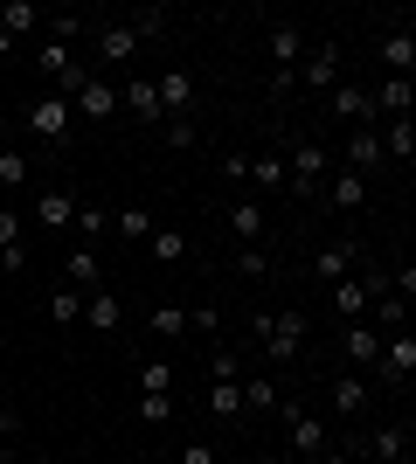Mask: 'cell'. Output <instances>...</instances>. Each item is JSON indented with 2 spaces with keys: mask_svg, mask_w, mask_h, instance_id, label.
<instances>
[{
  "mask_svg": "<svg viewBox=\"0 0 416 464\" xmlns=\"http://www.w3.org/2000/svg\"><path fill=\"white\" fill-rule=\"evenodd\" d=\"M180 464H216V450L208 444H180Z\"/></svg>",
  "mask_w": 416,
  "mask_h": 464,
  "instance_id": "obj_47",
  "label": "cell"
},
{
  "mask_svg": "<svg viewBox=\"0 0 416 464\" xmlns=\"http://www.w3.org/2000/svg\"><path fill=\"white\" fill-rule=\"evenodd\" d=\"M243 409H277V388L264 382V374H257V382H243Z\"/></svg>",
  "mask_w": 416,
  "mask_h": 464,
  "instance_id": "obj_38",
  "label": "cell"
},
{
  "mask_svg": "<svg viewBox=\"0 0 416 464\" xmlns=\"http://www.w3.org/2000/svg\"><path fill=\"white\" fill-rule=\"evenodd\" d=\"M208 382H237V353H208Z\"/></svg>",
  "mask_w": 416,
  "mask_h": 464,
  "instance_id": "obj_42",
  "label": "cell"
},
{
  "mask_svg": "<svg viewBox=\"0 0 416 464\" xmlns=\"http://www.w3.org/2000/svg\"><path fill=\"white\" fill-rule=\"evenodd\" d=\"M292 416V450L298 458H326V416H313V409H285Z\"/></svg>",
  "mask_w": 416,
  "mask_h": 464,
  "instance_id": "obj_7",
  "label": "cell"
},
{
  "mask_svg": "<svg viewBox=\"0 0 416 464\" xmlns=\"http://www.w3.org/2000/svg\"><path fill=\"white\" fill-rule=\"evenodd\" d=\"M368 167H382V139H375V125H368V132H347V174L368 180Z\"/></svg>",
  "mask_w": 416,
  "mask_h": 464,
  "instance_id": "obj_16",
  "label": "cell"
},
{
  "mask_svg": "<svg viewBox=\"0 0 416 464\" xmlns=\"http://www.w3.org/2000/svg\"><path fill=\"white\" fill-rule=\"evenodd\" d=\"M285 180H292V194H319V180H326V153H319L313 139H305V146H292V167H285Z\"/></svg>",
  "mask_w": 416,
  "mask_h": 464,
  "instance_id": "obj_6",
  "label": "cell"
},
{
  "mask_svg": "<svg viewBox=\"0 0 416 464\" xmlns=\"http://www.w3.org/2000/svg\"><path fill=\"white\" fill-rule=\"evenodd\" d=\"M119 97H125V111H132V118L160 125V91H153V77H119Z\"/></svg>",
  "mask_w": 416,
  "mask_h": 464,
  "instance_id": "obj_13",
  "label": "cell"
},
{
  "mask_svg": "<svg viewBox=\"0 0 416 464\" xmlns=\"http://www.w3.org/2000/svg\"><path fill=\"white\" fill-rule=\"evenodd\" d=\"M139 395H174V361H146L139 368Z\"/></svg>",
  "mask_w": 416,
  "mask_h": 464,
  "instance_id": "obj_28",
  "label": "cell"
},
{
  "mask_svg": "<svg viewBox=\"0 0 416 464\" xmlns=\"http://www.w3.org/2000/svg\"><path fill=\"white\" fill-rule=\"evenodd\" d=\"M83 326H91V333H119L125 305H119V298H104V291H83Z\"/></svg>",
  "mask_w": 416,
  "mask_h": 464,
  "instance_id": "obj_14",
  "label": "cell"
},
{
  "mask_svg": "<svg viewBox=\"0 0 416 464\" xmlns=\"http://www.w3.org/2000/svg\"><path fill=\"white\" fill-rule=\"evenodd\" d=\"M160 28H167V14H160V7H146V14H132V35H139V42H153Z\"/></svg>",
  "mask_w": 416,
  "mask_h": 464,
  "instance_id": "obj_40",
  "label": "cell"
},
{
  "mask_svg": "<svg viewBox=\"0 0 416 464\" xmlns=\"http://www.w3.org/2000/svg\"><path fill=\"white\" fill-rule=\"evenodd\" d=\"M70 111L91 118V125H98V118H111V111H119V77H83L77 97H70Z\"/></svg>",
  "mask_w": 416,
  "mask_h": 464,
  "instance_id": "obj_3",
  "label": "cell"
},
{
  "mask_svg": "<svg viewBox=\"0 0 416 464\" xmlns=\"http://www.w3.org/2000/svg\"><path fill=\"white\" fill-rule=\"evenodd\" d=\"M188 326H195V333H216V326H222V312H216V305H201V312H188Z\"/></svg>",
  "mask_w": 416,
  "mask_h": 464,
  "instance_id": "obj_44",
  "label": "cell"
},
{
  "mask_svg": "<svg viewBox=\"0 0 416 464\" xmlns=\"http://www.w3.org/2000/svg\"><path fill=\"white\" fill-rule=\"evenodd\" d=\"M368 458H375V464H396V458H410V430H402V423H382L375 437H368Z\"/></svg>",
  "mask_w": 416,
  "mask_h": 464,
  "instance_id": "obj_18",
  "label": "cell"
},
{
  "mask_svg": "<svg viewBox=\"0 0 416 464\" xmlns=\"http://www.w3.org/2000/svg\"><path fill=\"white\" fill-rule=\"evenodd\" d=\"M49 319H56V326H77V319H83V291L63 285L56 298H49Z\"/></svg>",
  "mask_w": 416,
  "mask_h": 464,
  "instance_id": "obj_32",
  "label": "cell"
},
{
  "mask_svg": "<svg viewBox=\"0 0 416 464\" xmlns=\"http://www.w3.org/2000/svg\"><path fill=\"white\" fill-rule=\"evenodd\" d=\"M146 250H153V264H180L188 243H180V229H153V236H146Z\"/></svg>",
  "mask_w": 416,
  "mask_h": 464,
  "instance_id": "obj_30",
  "label": "cell"
},
{
  "mask_svg": "<svg viewBox=\"0 0 416 464\" xmlns=\"http://www.w3.org/2000/svg\"><path fill=\"white\" fill-rule=\"evenodd\" d=\"M70 118H77V111H70V97H56V91L28 104V125H35V132L49 139V146H56V139H70Z\"/></svg>",
  "mask_w": 416,
  "mask_h": 464,
  "instance_id": "obj_4",
  "label": "cell"
},
{
  "mask_svg": "<svg viewBox=\"0 0 416 464\" xmlns=\"http://www.w3.org/2000/svg\"><path fill=\"white\" fill-rule=\"evenodd\" d=\"M174 409H180L174 395H139V409H132V416H139V423H153V430H160V423H174Z\"/></svg>",
  "mask_w": 416,
  "mask_h": 464,
  "instance_id": "obj_31",
  "label": "cell"
},
{
  "mask_svg": "<svg viewBox=\"0 0 416 464\" xmlns=\"http://www.w3.org/2000/svg\"><path fill=\"white\" fill-rule=\"evenodd\" d=\"M326 194H334V208H347V215H354L361 201H368V180H361V174H347V167H340V174H334V188H326Z\"/></svg>",
  "mask_w": 416,
  "mask_h": 464,
  "instance_id": "obj_25",
  "label": "cell"
},
{
  "mask_svg": "<svg viewBox=\"0 0 416 464\" xmlns=\"http://www.w3.org/2000/svg\"><path fill=\"white\" fill-rule=\"evenodd\" d=\"M375 353H382V333L361 319V326H347V361L354 368H375Z\"/></svg>",
  "mask_w": 416,
  "mask_h": 464,
  "instance_id": "obj_22",
  "label": "cell"
},
{
  "mask_svg": "<svg viewBox=\"0 0 416 464\" xmlns=\"http://www.w3.org/2000/svg\"><path fill=\"white\" fill-rule=\"evenodd\" d=\"M375 97V111H389V118H410V97H416V83L410 77H382V91H368Z\"/></svg>",
  "mask_w": 416,
  "mask_h": 464,
  "instance_id": "obj_19",
  "label": "cell"
},
{
  "mask_svg": "<svg viewBox=\"0 0 416 464\" xmlns=\"http://www.w3.org/2000/svg\"><path fill=\"white\" fill-rule=\"evenodd\" d=\"M0 180H7V188H21V180H28V160H21V153H0Z\"/></svg>",
  "mask_w": 416,
  "mask_h": 464,
  "instance_id": "obj_41",
  "label": "cell"
},
{
  "mask_svg": "<svg viewBox=\"0 0 416 464\" xmlns=\"http://www.w3.org/2000/svg\"><path fill=\"white\" fill-rule=\"evenodd\" d=\"M15 250H28V243H21V222H15V208H0V256H15Z\"/></svg>",
  "mask_w": 416,
  "mask_h": 464,
  "instance_id": "obj_39",
  "label": "cell"
},
{
  "mask_svg": "<svg viewBox=\"0 0 416 464\" xmlns=\"http://www.w3.org/2000/svg\"><path fill=\"white\" fill-rule=\"evenodd\" d=\"M153 229H160V222H153L146 208H125V215H119V236H125V243H146Z\"/></svg>",
  "mask_w": 416,
  "mask_h": 464,
  "instance_id": "obj_33",
  "label": "cell"
},
{
  "mask_svg": "<svg viewBox=\"0 0 416 464\" xmlns=\"http://www.w3.org/2000/svg\"><path fill=\"white\" fill-rule=\"evenodd\" d=\"M0 28L21 42L28 28H42V7H28V0H7V7H0Z\"/></svg>",
  "mask_w": 416,
  "mask_h": 464,
  "instance_id": "obj_26",
  "label": "cell"
},
{
  "mask_svg": "<svg viewBox=\"0 0 416 464\" xmlns=\"http://www.w3.org/2000/svg\"><path fill=\"white\" fill-rule=\"evenodd\" d=\"M0 56H15V35H7V28H0Z\"/></svg>",
  "mask_w": 416,
  "mask_h": 464,
  "instance_id": "obj_48",
  "label": "cell"
},
{
  "mask_svg": "<svg viewBox=\"0 0 416 464\" xmlns=\"http://www.w3.org/2000/svg\"><path fill=\"white\" fill-rule=\"evenodd\" d=\"M208 416L237 423V416H243V382H208Z\"/></svg>",
  "mask_w": 416,
  "mask_h": 464,
  "instance_id": "obj_24",
  "label": "cell"
},
{
  "mask_svg": "<svg viewBox=\"0 0 416 464\" xmlns=\"http://www.w3.org/2000/svg\"><path fill=\"white\" fill-rule=\"evenodd\" d=\"M0 305H7V285H0Z\"/></svg>",
  "mask_w": 416,
  "mask_h": 464,
  "instance_id": "obj_51",
  "label": "cell"
},
{
  "mask_svg": "<svg viewBox=\"0 0 416 464\" xmlns=\"http://www.w3.org/2000/svg\"><path fill=\"white\" fill-rule=\"evenodd\" d=\"M334 409L361 416V409H368V382H361V374H340V382H334Z\"/></svg>",
  "mask_w": 416,
  "mask_h": 464,
  "instance_id": "obj_27",
  "label": "cell"
},
{
  "mask_svg": "<svg viewBox=\"0 0 416 464\" xmlns=\"http://www.w3.org/2000/svg\"><path fill=\"white\" fill-rule=\"evenodd\" d=\"M382 63H389V77H410L416 70V35L410 28H389V35H382Z\"/></svg>",
  "mask_w": 416,
  "mask_h": 464,
  "instance_id": "obj_15",
  "label": "cell"
},
{
  "mask_svg": "<svg viewBox=\"0 0 416 464\" xmlns=\"http://www.w3.org/2000/svg\"><path fill=\"white\" fill-rule=\"evenodd\" d=\"M153 333L160 340H180V333H188V312L180 305H153Z\"/></svg>",
  "mask_w": 416,
  "mask_h": 464,
  "instance_id": "obj_34",
  "label": "cell"
},
{
  "mask_svg": "<svg viewBox=\"0 0 416 464\" xmlns=\"http://www.w3.org/2000/svg\"><path fill=\"white\" fill-rule=\"evenodd\" d=\"M237 271H243V277H264V271H271V250H264V243H250V250H237Z\"/></svg>",
  "mask_w": 416,
  "mask_h": 464,
  "instance_id": "obj_37",
  "label": "cell"
},
{
  "mask_svg": "<svg viewBox=\"0 0 416 464\" xmlns=\"http://www.w3.org/2000/svg\"><path fill=\"white\" fill-rule=\"evenodd\" d=\"M313 271H319V277H326V285H340V277L354 271V243H326V250H319V256H313Z\"/></svg>",
  "mask_w": 416,
  "mask_h": 464,
  "instance_id": "obj_21",
  "label": "cell"
},
{
  "mask_svg": "<svg viewBox=\"0 0 416 464\" xmlns=\"http://www.w3.org/2000/svg\"><path fill=\"white\" fill-rule=\"evenodd\" d=\"M340 464H375V458H368V450H354V458H340Z\"/></svg>",
  "mask_w": 416,
  "mask_h": 464,
  "instance_id": "obj_49",
  "label": "cell"
},
{
  "mask_svg": "<svg viewBox=\"0 0 416 464\" xmlns=\"http://www.w3.org/2000/svg\"><path fill=\"white\" fill-rule=\"evenodd\" d=\"M250 180H257V188H285V160H277V153L250 160Z\"/></svg>",
  "mask_w": 416,
  "mask_h": 464,
  "instance_id": "obj_36",
  "label": "cell"
},
{
  "mask_svg": "<svg viewBox=\"0 0 416 464\" xmlns=\"http://www.w3.org/2000/svg\"><path fill=\"white\" fill-rule=\"evenodd\" d=\"M70 291H98V250H70Z\"/></svg>",
  "mask_w": 416,
  "mask_h": 464,
  "instance_id": "obj_29",
  "label": "cell"
},
{
  "mask_svg": "<svg viewBox=\"0 0 416 464\" xmlns=\"http://www.w3.org/2000/svg\"><path fill=\"white\" fill-rule=\"evenodd\" d=\"M160 139H167V146H174V153H188V146H195V118H167V125H160Z\"/></svg>",
  "mask_w": 416,
  "mask_h": 464,
  "instance_id": "obj_35",
  "label": "cell"
},
{
  "mask_svg": "<svg viewBox=\"0 0 416 464\" xmlns=\"http://www.w3.org/2000/svg\"><path fill=\"white\" fill-rule=\"evenodd\" d=\"M98 49H104V63H132V56H139L132 21H111V28H98Z\"/></svg>",
  "mask_w": 416,
  "mask_h": 464,
  "instance_id": "obj_17",
  "label": "cell"
},
{
  "mask_svg": "<svg viewBox=\"0 0 416 464\" xmlns=\"http://www.w3.org/2000/svg\"><path fill=\"white\" fill-rule=\"evenodd\" d=\"M292 83H305V91H334V83H340V49H334V42H319L313 56L292 70Z\"/></svg>",
  "mask_w": 416,
  "mask_h": 464,
  "instance_id": "obj_5",
  "label": "cell"
},
{
  "mask_svg": "<svg viewBox=\"0 0 416 464\" xmlns=\"http://www.w3.org/2000/svg\"><path fill=\"white\" fill-rule=\"evenodd\" d=\"M35 222H42V229H70V222H77V194L42 188V194H35Z\"/></svg>",
  "mask_w": 416,
  "mask_h": 464,
  "instance_id": "obj_12",
  "label": "cell"
},
{
  "mask_svg": "<svg viewBox=\"0 0 416 464\" xmlns=\"http://www.w3.org/2000/svg\"><path fill=\"white\" fill-rule=\"evenodd\" d=\"M396 298H402V305L416 298V264H402V271H396Z\"/></svg>",
  "mask_w": 416,
  "mask_h": 464,
  "instance_id": "obj_46",
  "label": "cell"
},
{
  "mask_svg": "<svg viewBox=\"0 0 416 464\" xmlns=\"http://www.w3.org/2000/svg\"><path fill=\"white\" fill-rule=\"evenodd\" d=\"M375 374H382V382H389V388H402V382H410V374H416V333H410V326H402V333H382Z\"/></svg>",
  "mask_w": 416,
  "mask_h": 464,
  "instance_id": "obj_2",
  "label": "cell"
},
{
  "mask_svg": "<svg viewBox=\"0 0 416 464\" xmlns=\"http://www.w3.org/2000/svg\"><path fill=\"white\" fill-rule=\"evenodd\" d=\"M271 63H277V77H292L298 63H305V35H298V21H277V28H271Z\"/></svg>",
  "mask_w": 416,
  "mask_h": 464,
  "instance_id": "obj_10",
  "label": "cell"
},
{
  "mask_svg": "<svg viewBox=\"0 0 416 464\" xmlns=\"http://www.w3.org/2000/svg\"><path fill=\"white\" fill-rule=\"evenodd\" d=\"M326 97H334V111L347 118L354 132H368V125H375V97L361 91V83H334V91H326Z\"/></svg>",
  "mask_w": 416,
  "mask_h": 464,
  "instance_id": "obj_9",
  "label": "cell"
},
{
  "mask_svg": "<svg viewBox=\"0 0 416 464\" xmlns=\"http://www.w3.org/2000/svg\"><path fill=\"white\" fill-rule=\"evenodd\" d=\"M0 464H7V437H0Z\"/></svg>",
  "mask_w": 416,
  "mask_h": 464,
  "instance_id": "obj_50",
  "label": "cell"
},
{
  "mask_svg": "<svg viewBox=\"0 0 416 464\" xmlns=\"http://www.w3.org/2000/svg\"><path fill=\"white\" fill-rule=\"evenodd\" d=\"M326 298H334V312L347 319V326H361V312H368V285H354V277H340V285L326 291Z\"/></svg>",
  "mask_w": 416,
  "mask_h": 464,
  "instance_id": "obj_20",
  "label": "cell"
},
{
  "mask_svg": "<svg viewBox=\"0 0 416 464\" xmlns=\"http://www.w3.org/2000/svg\"><path fill=\"white\" fill-rule=\"evenodd\" d=\"M222 174H229V180L243 188V180H250V153H229V160H222Z\"/></svg>",
  "mask_w": 416,
  "mask_h": 464,
  "instance_id": "obj_45",
  "label": "cell"
},
{
  "mask_svg": "<svg viewBox=\"0 0 416 464\" xmlns=\"http://www.w3.org/2000/svg\"><path fill=\"white\" fill-rule=\"evenodd\" d=\"M257 340H264V361H292L298 347H305V312H264L257 319Z\"/></svg>",
  "mask_w": 416,
  "mask_h": 464,
  "instance_id": "obj_1",
  "label": "cell"
},
{
  "mask_svg": "<svg viewBox=\"0 0 416 464\" xmlns=\"http://www.w3.org/2000/svg\"><path fill=\"white\" fill-rule=\"evenodd\" d=\"M77 229H83V236H104L111 222H104V208H77Z\"/></svg>",
  "mask_w": 416,
  "mask_h": 464,
  "instance_id": "obj_43",
  "label": "cell"
},
{
  "mask_svg": "<svg viewBox=\"0 0 416 464\" xmlns=\"http://www.w3.org/2000/svg\"><path fill=\"white\" fill-rule=\"evenodd\" d=\"M375 139H382V160H396V167H410V160H416V125H410V118L375 125Z\"/></svg>",
  "mask_w": 416,
  "mask_h": 464,
  "instance_id": "obj_11",
  "label": "cell"
},
{
  "mask_svg": "<svg viewBox=\"0 0 416 464\" xmlns=\"http://www.w3.org/2000/svg\"><path fill=\"white\" fill-rule=\"evenodd\" d=\"M153 91H160V125H167V118H188V104H195V77H188V70H167Z\"/></svg>",
  "mask_w": 416,
  "mask_h": 464,
  "instance_id": "obj_8",
  "label": "cell"
},
{
  "mask_svg": "<svg viewBox=\"0 0 416 464\" xmlns=\"http://www.w3.org/2000/svg\"><path fill=\"white\" fill-rule=\"evenodd\" d=\"M229 229H237L243 250H250V243H264V208H257V201H237V208H229Z\"/></svg>",
  "mask_w": 416,
  "mask_h": 464,
  "instance_id": "obj_23",
  "label": "cell"
}]
</instances>
